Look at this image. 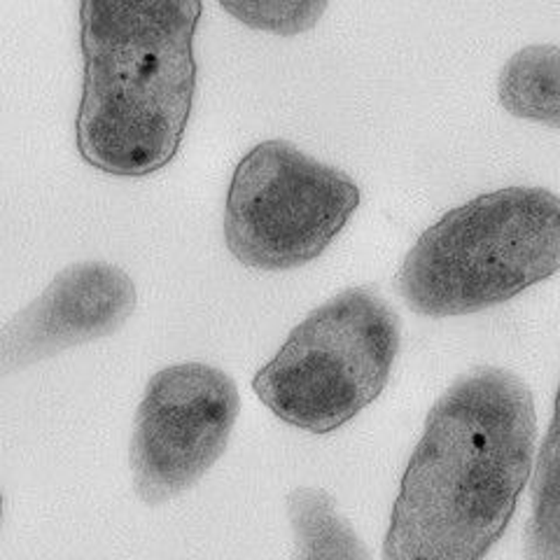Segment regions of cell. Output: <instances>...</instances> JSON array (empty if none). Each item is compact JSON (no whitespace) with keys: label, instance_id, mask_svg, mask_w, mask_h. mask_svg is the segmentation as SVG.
<instances>
[{"label":"cell","instance_id":"obj_6","mask_svg":"<svg viewBox=\"0 0 560 560\" xmlns=\"http://www.w3.org/2000/svg\"><path fill=\"white\" fill-rule=\"evenodd\" d=\"M238 411L234 378L213 364L183 362L156 372L131 434L136 495L162 504L195 486L226 451Z\"/></svg>","mask_w":560,"mask_h":560},{"label":"cell","instance_id":"obj_1","mask_svg":"<svg viewBox=\"0 0 560 560\" xmlns=\"http://www.w3.org/2000/svg\"><path fill=\"white\" fill-rule=\"evenodd\" d=\"M537 442L528 385L477 366L434 401L411 453L383 560H483L510 525Z\"/></svg>","mask_w":560,"mask_h":560},{"label":"cell","instance_id":"obj_9","mask_svg":"<svg viewBox=\"0 0 560 560\" xmlns=\"http://www.w3.org/2000/svg\"><path fill=\"white\" fill-rule=\"evenodd\" d=\"M294 560H372L364 541L320 488H296L288 495Z\"/></svg>","mask_w":560,"mask_h":560},{"label":"cell","instance_id":"obj_8","mask_svg":"<svg viewBox=\"0 0 560 560\" xmlns=\"http://www.w3.org/2000/svg\"><path fill=\"white\" fill-rule=\"evenodd\" d=\"M560 49L530 45L504 63L498 80L502 108L518 117L560 127Z\"/></svg>","mask_w":560,"mask_h":560},{"label":"cell","instance_id":"obj_2","mask_svg":"<svg viewBox=\"0 0 560 560\" xmlns=\"http://www.w3.org/2000/svg\"><path fill=\"white\" fill-rule=\"evenodd\" d=\"M201 12V0H80L75 143L86 164L143 178L173 162L197 94Z\"/></svg>","mask_w":560,"mask_h":560},{"label":"cell","instance_id":"obj_7","mask_svg":"<svg viewBox=\"0 0 560 560\" xmlns=\"http://www.w3.org/2000/svg\"><path fill=\"white\" fill-rule=\"evenodd\" d=\"M127 271L105 261H78L0 327V376L59 355L68 348L110 337L136 308Z\"/></svg>","mask_w":560,"mask_h":560},{"label":"cell","instance_id":"obj_3","mask_svg":"<svg viewBox=\"0 0 560 560\" xmlns=\"http://www.w3.org/2000/svg\"><path fill=\"white\" fill-rule=\"evenodd\" d=\"M560 267V199L504 187L436 220L411 245L399 292L411 311L451 318L514 300Z\"/></svg>","mask_w":560,"mask_h":560},{"label":"cell","instance_id":"obj_4","mask_svg":"<svg viewBox=\"0 0 560 560\" xmlns=\"http://www.w3.org/2000/svg\"><path fill=\"white\" fill-rule=\"evenodd\" d=\"M399 343L397 311L370 288H350L290 331L253 390L288 425L329 434L383 393Z\"/></svg>","mask_w":560,"mask_h":560},{"label":"cell","instance_id":"obj_12","mask_svg":"<svg viewBox=\"0 0 560 560\" xmlns=\"http://www.w3.org/2000/svg\"><path fill=\"white\" fill-rule=\"evenodd\" d=\"M0 518H3V495H0Z\"/></svg>","mask_w":560,"mask_h":560},{"label":"cell","instance_id":"obj_10","mask_svg":"<svg viewBox=\"0 0 560 560\" xmlns=\"http://www.w3.org/2000/svg\"><path fill=\"white\" fill-rule=\"evenodd\" d=\"M558 440L556 420L547 434V442L539 451V465L535 477L533 518L525 539V558L528 560H558V486H556Z\"/></svg>","mask_w":560,"mask_h":560},{"label":"cell","instance_id":"obj_11","mask_svg":"<svg viewBox=\"0 0 560 560\" xmlns=\"http://www.w3.org/2000/svg\"><path fill=\"white\" fill-rule=\"evenodd\" d=\"M243 26L292 38L318 26L329 0H218Z\"/></svg>","mask_w":560,"mask_h":560},{"label":"cell","instance_id":"obj_5","mask_svg":"<svg viewBox=\"0 0 560 560\" xmlns=\"http://www.w3.org/2000/svg\"><path fill=\"white\" fill-rule=\"evenodd\" d=\"M360 206L348 173L290 140H265L238 162L224 206V241L241 265L288 271L320 257Z\"/></svg>","mask_w":560,"mask_h":560}]
</instances>
